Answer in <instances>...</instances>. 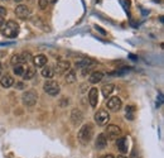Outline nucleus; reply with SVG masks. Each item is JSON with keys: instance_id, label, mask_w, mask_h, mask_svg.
I'll use <instances>...</instances> for the list:
<instances>
[{"instance_id": "obj_1", "label": "nucleus", "mask_w": 164, "mask_h": 158, "mask_svg": "<svg viewBox=\"0 0 164 158\" xmlns=\"http://www.w3.org/2000/svg\"><path fill=\"white\" fill-rule=\"evenodd\" d=\"M0 32H2V34L6 38H15L19 33V25H18L17 21L8 20L6 23H4Z\"/></svg>"}, {"instance_id": "obj_2", "label": "nucleus", "mask_w": 164, "mask_h": 158, "mask_svg": "<svg viewBox=\"0 0 164 158\" xmlns=\"http://www.w3.org/2000/svg\"><path fill=\"white\" fill-rule=\"evenodd\" d=\"M77 138L82 144H87V143H90L91 139L94 138V128H92V125L88 124V123L82 125L80 128V130H78Z\"/></svg>"}, {"instance_id": "obj_3", "label": "nucleus", "mask_w": 164, "mask_h": 158, "mask_svg": "<svg viewBox=\"0 0 164 158\" xmlns=\"http://www.w3.org/2000/svg\"><path fill=\"white\" fill-rule=\"evenodd\" d=\"M43 89L47 92L48 95L51 96H57L61 92V87H59V84L54 81V80H47L43 85Z\"/></svg>"}, {"instance_id": "obj_4", "label": "nucleus", "mask_w": 164, "mask_h": 158, "mask_svg": "<svg viewBox=\"0 0 164 158\" xmlns=\"http://www.w3.org/2000/svg\"><path fill=\"white\" fill-rule=\"evenodd\" d=\"M37 100H38V94L35 90H28L22 96L23 105H25V106H34L35 103H37Z\"/></svg>"}, {"instance_id": "obj_5", "label": "nucleus", "mask_w": 164, "mask_h": 158, "mask_svg": "<svg viewBox=\"0 0 164 158\" xmlns=\"http://www.w3.org/2000/svg\"><path fill=\"white\" fill-rule=\"evenodd\" d=\"M110 120V114L108 110L105 109H100L97 110V113L95 114V121L97 125H106Z\"/></svg>"}, {"instance_id": "obj_6", "label": "nucleus", "mask_w": 164, "mask_h": 158, "mask_svg": "<svg viewBox=\"0 0 164 158\" xmlns=\"http://www.w3.org/2000/svg\"><path fill=\"white\" fill-rule=\"evenodd\" d=\"M106 135L108 139H117L119 137H121V129L120 127L115 125V124H110L106 128V132L104 133Z\"/></svg>"}, {"instance_id": "obj_7", "label": "nucleus", "mask_w": 164, "mask_h": 158, "mask_svg": "<svg viewBox=\"0 0 164 158\" xmlns=\"http://www.w3.org/2000/svg\"><path fill=\"white\" fill-rule=\"evenodd\" d=\"M106 106H108V110L112 111V113H116L121 109V106H123V101H121V99L119 96H112L108 100V104H106Z\"/></svg>"}, {"instance_id": "obj_8", "label": "nucleus", "mask_w": 164, "mask_h": 158, "mask_svg": "<svg viewBox=\"0 0 164 158\" xmlns=\"http://www.w3.org/2000/svg\"><path fill=\"white\" fill-rule=\"evenodd\" d=\"M54 68V74L57 75H65L68 70H71V62L67 60H61L56 63Z\"/></svg>"}, {"instance_id": "obj_9", "label": "nucleus", "mask_w": 164, "mask_h": 158, "mask_svg": "<svg viewBox=\"0 0 164 158\" xmlns=\"http://www.w3.org/2000/svg\"><path fill=\"white\" fill-rule=\"evenodd\" d=\"M94 64H96V61H95V60L90 58V57H83L82 60L76 61L75 66H76L77 68H80V70H83V68H87V67H92Z\"/></svg>"}, {"instance_id": "obj_10", "label": "nucleus", "mask_w": 164, "mask_h": 158, "mask_svg": "<svg viewBox=\"0 0 164 158\" xmlns=\"http://www.w3.org/2000/svg\"><path fill=\"white\" fill-rule=\"evenodd\" d=\"M116 147L123 154L127 153V150H129V140H127V137H119L116 139Z\"/></svg>"}, {"instance_id": "obj_11", "label": "nucleus", "mask_w": 164, "mask_h": 158, "mask_svg": "<svg viewBox=\"0 0 164 158\" xmlns=\"http://www.w3.org/2000/svg\"><path fill=\"white\" fill-rule=\"evenodd\" d=\"M71 121H72V124L73 125H80L82 123V120H83V114L80 109H73L72 113H71Z\"/></svg>"}, {"instance_id": "obj_12", "label": "nucleus", "mask_w": 164, "mask_h": 158, "mask_svg": "<svg viewBox=\"0 0 164 158\" xmlns=\"http://www.w3.org/2000/svg\"><path fill=\"white\" fill-rule=\"evenodd\" d=\"M108 138H106V135L104 133L101 134H98L97 135V138H96V142H95V147L98 149V150H102L105 149L106 147H108Z\"/></svg>"}, {"instance_id": "obj_13", "label": "nucleus", "mask_w": 164, "mask_h": 158, "mask_svg": "<svg viewBox=\"0 0 164 158\" xmlns=\"http://www.w3.org/2000/svg\"><path fill=\"white\" fill-rule=\"evenodd\" d=\"M31 14V9L24 4H19L15 8V15L19 18H27Z\"/></svg>"}, {"instance_id": "obj_14", "label": "nucleus", "mask_w": 164, "mask_h": 158, "mask_svg": "<svg viewBox=\"0 0 164 158\" xmlns=\"http://www.w3.org/2000/svg\"><path fill=\"white\" fill-rule=\"evenodd\" d=\"M88 101H90V105L92 107L97 106V103H98V91L96 87H92L88 92Z\"/></svg>"}, {"instance_id": "obj_15", "label": "nucleus", "mask_w": 164, "mask_h": 158, "mask_svg": "<svg viewBox=\"0 0 164 158\" xmlns=\"http://www.w3.org/2000/svg\"><path fill=\"white\" fill-rule=\"evenodd\" d=\"M33 63H34V66H37V67H44L46 64H47V56L44 54H37V56H34L33 57Z\"/></svg>"}, {"instance_id": "obj_16", "label": "nucleus", "mask_w": 164, "mask_h": 158, "mask_svg": "<svg viewBox=\"0 0 164 158\" xmlns=\"http://www.w3.org/2000/svg\"><path fill=\"white\" fill-rule=\"evenodd\" d=\"M0 84H2V86L5 89L11 87V86L14 85V78L10 75H4L2 78H0Z\"/></svg>"}, {"instance_id": "obj_17", "label": "nucleus", "mask_w": 164, "mask_h": 158, "mask_svg": "<svg viewBox=\"0 0 164 158\" xmlns=\"http://www.w3.org/2000/svg\"><path fill=\"white\" fill-rule=\"evenodd\" d=\"M104 78V74L101 72V71H94L91 75H90V82L91 84H98L101 82V80Z\"/></svg>"}, {"instance_id": "obj_18", "label": "nucleus", "mask_w": 164, "mask_h": 158, "mask_svg": "<svg viewBox=\"0 0 164 158\" xmlns=\"http://www.w3.org/2000/svg\"><path fill=\"white\" fill-rule=\"evenodd\" d=\"M42 76H43L44 78H47V80H51V78L54 76V68L52 66H47V67H43L42 68Z\"/></svg>"}, {"instance_id": "obj_19", "label": "nucleus", "mask_w": 164, "mask_h": 158, "mask_svg": "<svg viewBox=\"0 0 164 158\" xmlns=\"http://www.w3.org/2000/svg\"><path fill=\"white\" fill-rule=\"evenodd\" d=\"M76 80H77V76H76L75 70H68L66 72V76H65V81L67 84H73V82H76Z\"/></svg>"}, {"instance_id": "obj_20", "label": "nucleus", "mask_w": 164, "mask_h": 158, "mask_svg": "<svg viewBox=\"0 0 164 158\" xmlns=\"http://www.w3.org/2000/svg\"><path fill=\"white\" fill-rule=\"evenodd\" d=\"M114 90H115V86H114L112 84H108V85L102 86V95H104V97H110L111 94L114 92Z\"/></svg>"}, {"instance_id": "obj_21", "label": "nucleus", "mask_w": 164, "mask_h": 158, "mask_svg": "<svg viewBox=\"0 0 164 158\" xmlns=\"http://www.w3.org/2000/svg\"><path fill=\"white\" fill-rule=\"evenodd\" d=\"M35 76V68L34 67H27L24 74H23V78L24 80H32Z\"/></svg>"}, {"instance_id": "obj_22", "label": "nucleus", "mask_w": 164, "mask_h": 158, "mask_svg": "<svg viewBox=\"0 0 164 158\" xmlns=\"http://www.w3.org/2000/svg\"><path fill=\"white\" fill-rule=\"evenodd\" d=\"M10 62H11V64H14V66H17V64H23V63H25L24 60H23V57H22V54H14V56L11 57Z\"/></svg>"}, {"instance_id": "obj_23", "label": "nucleus", "mask_w": 164, "mask_h": 158, "mask_svg": "<svg viewBox=\"0 0 164 158\" xmlns=\"http://www.w3.org/2000/svg\"><path fill=\"white\" fill-rule=\"evenodd\" d=\"M24 71H25V67L23 64H17V66H14V74L18 76H23Z\"/></svg>"}, {"instance_id": "obj_24", "label": "nucleus", "mask_w": 164, "mask_h": 158, "mask_svg": "<svg viewBox=\"0 0 164 158\" xmlns=\"http://www.w3.org/2000/svg\"><path fill=\"white\" fill-rule=\"evenodd\" d=\"M125 114H126V118H127V119L133 120V119H134V109H133V106H127Z\"/></svg>"}, {"instance_id": "obj_25", "label": "nucleus", "mask_w": 164, "mask_h": 158, "mask_svg": "<svg viewBox=\"0 0 164 158\" xmlns=\"http://www.w3.org/2000/svg\"><path fill=\"white\" fill-rule=\"evenodd\" d=\"M38 5H39V8L42 10H46L48 8V5H49V2L48 0H38Z\"/></svg>"}, {"instance_id": "obj_26", "label": "nucleus", "mask_w": 164, "mask_h": 158, "mask_svg": "<svg viewBox=\"0 0 164 158\" xmlns=\"http://www.w3.org/2000/svg\"><path fill=\"white\" fill-rule=\"evenodd\" d=\"M69 104V100H68V97H62L61 100H59V101H58V105L61 106V107H66L67 105Z\"/></svg>"}, {"instance_id": "obj_27", "label": "nucleus", "mask_w": 164, "mask_h": 158, "mask_svg": "<svg viewBox=\"0 0 164 158\" xmlns=\"http://www.w3.org/2000/svg\"><path fill=\"white\" fill-rule=\"evenodd\" d=\"M20 54H22L24 62H28V61L32 60V54H31V52H23V53H20Z\"/></svg>"}, {"instance_id": "obj_28", "label": "nucleus", "mask_w": 164, "mask_h": 158, "mask_svg": "<svg viewBox=\"0 0 164 158\" xmlns=\"http://www.w3.org/2000/svg\"><path fill=\"white\" fill-rule=\"evenodd\" d=\"M6 14H8V12H6V9L4 8V6H0V17H5Z\"/></svg>"}, {"instance_id": "obj_29", "label": "nucleus", "mask_w": 164, "mask_h": 158, "mask_svg": "<svg viewBox=\"0 0 164 158\" xmlns=\"http://www.w3.org/2000/svg\"><path fill=\"white\" fill-rule=\"evenodd\" d=\"M24 87H25V85L23 82H17V89L18 90H23Z\"/></svg>"}, {"instance_id": "obj_30", "label": "nucleus", "mask_w": 164, "mask_h": 158, "mask_svg": "<svg viewBox=\"0 0 164 158\" xmlns=\"http://www.w3.org/2000/svg\"><path fill=\"white\" fill-rule=\"evenodd\" d=\"M4 23H5V20H4V18H3V17H0V29H2V27L4 25Z\"/></svg>"}, {"instance_id": "obj_31", "label": "nucleus", "mask_w": 164, "mask_h": 158, "mask_svg": "<svg viewBox=\"0 0 164 158\" xmlns=\"http://www.w3.org/2000/svg\"><path fill=\"white\" fill-rule=\"evenodd\" d=\"M101 158H115V157H114L112 154H105V156H102Z\"/></svg>"}, {"instance_id": "obj_32", "label": "nucleus", "mask_w": 164, "mask_h": 158, "mask_svg": "<svg viewBox=\"0 0 164 158\" xmlns=\"http://www.w3.org/2000/svg\"><path fill=\"white\" fill-rule=\"evenodd\" d=\"M2 70H3V67H2V62H0V75H2Z\"/></svg>"}, {"instance_id": "obj_33", "label": "nucleus", "mask_w": 164, "mask_h": 158, "mask_svg": "<svg viewBox=\"0 0 164 158\" xmlns=\"http://www.w3.org/2000/svg\"><path fill=\"white\" fill-rule=\"evenodd\" d=\"M48 2H49V3H56L57 0H48Z\"/></svg>"}, {"instance_id": "obj_34", "label": "nucleus", "mask_w": 164, "mask_h": 158, "mask_svg": "<svg viewBox=\"0 0 164 158\" xmlns=\"http://www.w3.org/2000/svg\"><path fill=\"white\" fill-rule=\"evenodd\" d=\"M14 2H15V3H20V2H22V0H14Z\"/></svg>"}, {"instance_id": "obj_35", "label": "nucleus", "mask_w": 164, "mask_h": 158, "mask_svg": "<svg viewBox=\"0 0 164 158\" xmlns=\"http://www.w3.org/2000/svg\"><path fill=\"white\" fill-rule=\"evenodd\" d=\"M117 158H126V157H124V156H120V157H117Z\"/></svg>"}, {"instance_id": "obj_36", "label": "nucleus", "mask_w": 164, "mask_h": 158, "mask_svg": "<svg viewBox=\"0 0 164 158\" xmlns=\"http://www.w3.org/2000/svg\"><path fill=\"white\" fill-rule=\"evenodd\" d=\"M2 2H9V0H2Z\"/></svg>"}]
</instances>
